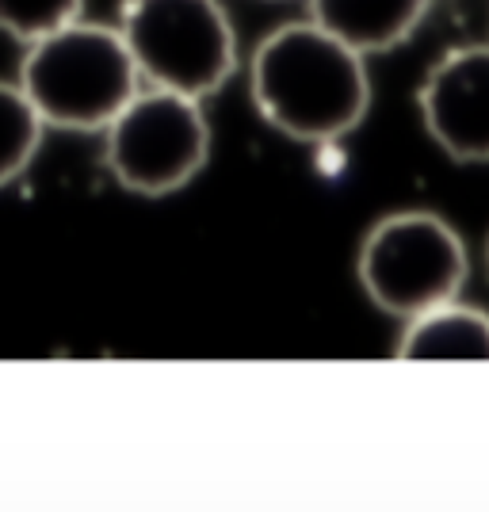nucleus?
Here are the masks:
<instances>
[{"mask_svg": "<svg viewBox=\"0 0 489 512\" xmlns=\"http://www.w3.org/2000/svg\"><path fill=\"white\" fill-rule=\"evenodd\" d=\"M249 92L268 127L310 146L352 134L371 107L367 58L314 20L283 23L260 39Z\"/></svg>", "mask_w": 489, "mask_h": 512, "instance_id": "nucleus-1", "label": "nucleus"}, {"mask_svg": "<svg viewBox=\"0 0 489 512\" xmlns=\"http://www.w3.org/2000/svg\"><path fill=\"white\" fill-rule=\"evenodd\" d=\"M16 81L46 127L77 134H104L142 88L119 27L85 20L27 43Z\"/></svg>", "mask_w": 489, "mask_h": 512, "instance_id": "nucleus-2", "label": "nucleus"}, {"mask_svg": "<svg viewBox=\"0 0 489 512\" xmlns=\"http://www.w3.org/2000/svg\"><path fill=\"white\" fill-rule=\"evenodd\" d=\"M119 35L138 77L207 100L237 73V35L218 0H123Z\"/></svg>", "mask_w": 489, "mask_h": 512, "instance_id": "nucleus-3", "label": "nucleus"}, {"mask_svg": "<svg viewBox=\"0 0 489 512\" xmlns=\"http://www.w3.org/2000/svg\"><path fill=\"white\" fill-rule=\"evenodd\" d=\"M467 272L463 237L432 211L386 214L367 230L356 256L363 295L398 321L459 299Z\"/></svg>", "mask_w": 489, "mask_h": 512, "instance_id": "nucleus-4", "label": "nucleus"}, {"mask_svg": "<svg viewBox=\"0 0 489 512\" xmlns=\"http://www.w3.org/2000/svg\"><path fill=\"white\" fill-rule=\"evenodd\" d=\"M211 157L203 100L172 88H138L104 130V165L119 188L161 199L188 188Z\"/></svg>", "mask_w": 489, "mask_h": 512, "instance_id": "nucleus-5", "label": "nucleus"}, {"mask_svg": "<svg viewBox=\"0 0 489 512\" xmlns=\"http://www.w3.org/2000/svg\"><path fill=\"white\" fill-rule=\"evenodd\" d=\"M417 107L428 138L459 165H489V46H455L425 73Z\"/></svg>", "mask_w": 489, "mask_h": 512, "instance_id": "nucleus-6", "label": "nucleus"}, {"mask_svg": "<svg viewBox=\"0 0 489 512\" xmlns=\"http://www.w3.org/2000/svg\"><path fill=\"white\" fill-rule=\"evenodd\" d=\"M310 20L352 50L386 54L402 46L425 20L428 0H306Z\"/></svg>", "mask_w": 489, "mask_h": 512, "instance_id": "nucleus-7", "label": "nucleus"}, {"mask_svg": "<svg viewBox=\"0 0 489 512\" xmlns=\"http://www.w3.org/2000/svg\"><path fill=\"white\" fill-rule=\"evenodd\" d=\"M398 360H489V314L459 299L405 321Z\"/></svg>", "mask_w": 489, "mask_h": 512, "instance_id": "nucleus-8", "label": "nucleus"}, {"mask_svg": "<svg viewBox=\"0 0 489 512\" xmlns=\"http://www.w3.org/2000/svg\"><path fill=\"white\" fill-rule=\"evenodd\" d=\"M46 123L20 81H0V188L20 180L43 150Z\"/></svg>", "mask_w": 489, "mask_h": 512, "instance_id": "nucleus-9", "label": "nucleus"}, {"mask_svg": "<svg viewBox=\"0 0 489 512\" xmlns=\"http://www.w3.org/2000/svg\"><path fill=\"white\" fill-rule=\"evenodd\" d=\"M81 16H85V0H0V31L23 46Z\"/></svg>", "mask_w": 489, "mask_h": 512, "instance_id": "nucleus-10", "label": "nucleus"}, {"mask_svg": "<svg viewBox=\"0 0 489 512\" xmlns=\"http://www.w3.org/2000/svg\"><path fill=\"white\" fill-rule=\"evenodd\" d=\"M486 260H489V249H486Z\"/></svg>", "mask_w": 489, "mask_h": 512, "instance_id": "nucleus-11", "label": "nucleus"}]
</instances>
